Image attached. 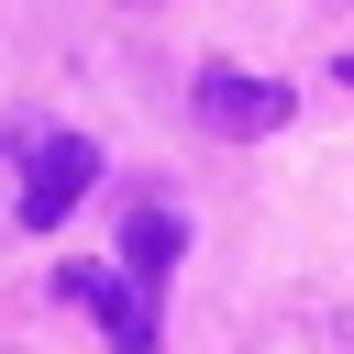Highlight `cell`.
<instances>
[{"instance_id": "4", "label": "cell", "mask_w": 354, "mask_h": 354, "mask_svg": "<svg viewBox=\"0 0 354 354\" xmlns=\"http://www.w3.org/2000/svg\"><path fill=\"white\" fill-rule=\"evenodd\" d=\"M177 243H188V221H177V199H133V210H122V266H133L144 288H155V277L177 266Z\"/></svg>"}, {"instance_id": "6", "label": "cell", "mask_w": 354, "mask_h": 354, "mask_svg": "<svg viewBox=\"0 0 354 354\" xmlns=\"http://www.w3.org/2000/svg\"><path fill=\"white\" fill-rule=\"evenodd\" d=\"M332 77H343V88H354V55H343V66H332Z\"/></svg>"}, {"instance_id": "3", "label": "cell", "mask_w": 354, "mask_h": 354, "mask_svg": "<svg viewBox=\"0 0 354 354\" xmlns=\"http://www.w3.org/2000/svg\"><path fill=\"white\" fill-rule=\"evenodd\" d=\"M88 177H100V144H88V133H44V144H33V188H22V232H55V221L88 199Z\"/></svg>"}, {"instance_id": "1", "label": "cell", "mask_w": 354, "mask_h": 354, "mask_svg": "<svg viewBox=\"0 0 354 354\" xmlns=\"http://www.w3.org/2000/svg\"><path fill=\"white\" fill-rule=\"evenodd\" d=\"M288 111H299L288 77H254V66H199L188 77V122L221 133V144H266V133H288Z\"/></svg>"}, {"instance_id": "7", "label": "cell", "mask_w": 354, "mask_h": 354, "mask_svg": "<svg viewBox=\"0 0 354 354\" xmlns=\"http://www.w3.org/2000/svg\"><path fill=\"white\" fill-rule=\"evenodd\" d=\"M122 11H166V0H122Z\"/></svg>"}, {"instance_id": "5", "label": "cell", "mask_w": 354, "mask_h": 354, "mask_svg": "<svg viewBox=\"0 0 354 354\" xmlns=\"http://www.w3.org/2000/svg\"><path fill=\"white\" fill-rule=\"evenodd\" d=\"M33 122H0V243H22V188H33Z\"/></svg>"}, {"instance_id": "2", "label": "cell", "mask_w": 354, "mask_h": 354, "mask_svg": "<svg viewBox=\"0 0 354 354\" xmlns=\"http://www.w3.org/2000/svg\"><path fill=\"white\" fill-rule=\"evenodd\" d=\"M55 288L77 299V310H100V332H111V354H155V288L144 277H122V266H55Z\"/></svg>"}]
</instances>
